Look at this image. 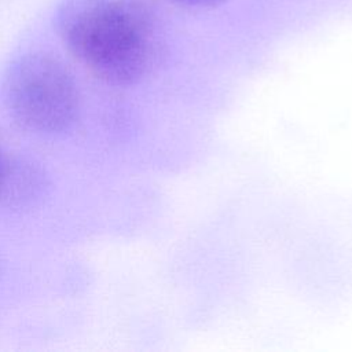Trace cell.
<instances>
[{"mask_svg":"<svg viewBox=\"0 0 352 352\" xmlns=\"http://www.w3.org/2000/svg\"><path fill=\"white\" fill-rule=\"evenodd\" d=\"M55 26L73 56L107 84H132L150 65L151 23L133 3L65 0L56 11Z\"/></svg>","mask_w":352,"mask_h":352,"instance_id":"cell-1","label":"cell"},{"mask_svg":"<svg viewBox=\"0 0 352 352\" xmlns=\"http://www.w3.org/2000/svg\"><path fill=\"white\" fill-rule=\"evenodd\" d=\"M3 99L10 116L36 133L67 131L80 111V91L72 70L58 56L41 51L25 54L10 65Z\"/></svg>","mask_w":352,"mask_h":352,"instance_id":"cell-2","label":"cell"},{"mask_svg":"<svg viewBox=\"0 0 352 352\" xmlns=\"http://www.w3.org/2000/svg\"><path fill=\"white\" fill-rule=\"evenodd\" d=\"M172 1L182 6H187V7H195V8H213L223 4L227 0H172Z\"/></svg>","mask_w":352,"mask_h":352,"instance_id":"cell-3","label":"cell"},{"mask_svg":"<svg viewBox=\"0 0 352 352\" xmlns=\"http://www.w3.org/2000/svg\"><path fill=\"white\" fill-rule=\"evenodd\" d=\"M6 160L1 157L0 154V191H1V186H3V179H4V172H6Z\"/></svg>","mask_w":352,"mask_h":352,"instance_id":"cell-4","label":"cell"}]
</instances>
